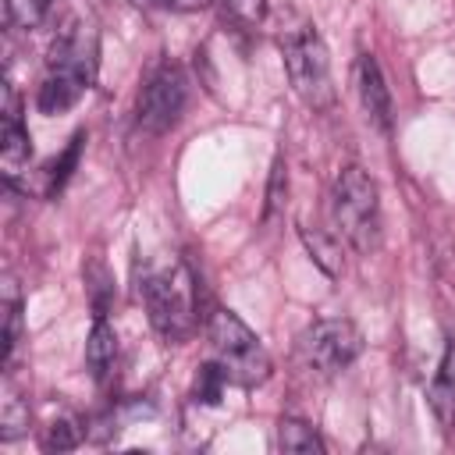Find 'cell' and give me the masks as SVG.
<instances>
[{
	"mask_svg": "<svg viewBox=\"0 0 455 455\" xmlns=\"http://www.w3.org/2000/svg\"><path fill=\"white\" fill-rule=\"evenodd\" d=\"M146 309H149V323L153 331L167 341V345H181L192 331H196V274L178 263L171 270H149L139 284Z\"/></svg>",
	"mask_w": 455,
	"mask_h": 455,
	"instance_id": "cell-1",
	"label": "cell"
},
{
	"mask_svg": "<svg viewBox=\"0 0 455 455\" xmlns=\"http://www.w3.org/2000/svg\"><path fill=\"white\" fill-rule=\"evenodd\" d=\"M331 217L338 235L359 249L373 252L380 245V192L363 167H345L331 188Z\"/></svg>",
	"mask_w": 455,
	"mask_h": 455,
	"instance_id": "cell-2",
	"label": "cell"
},
{
	"mask_svg": "<svg viewBox=\"0 0 455 455\" xmlns=\"http://www.w3.org/2000/svg\"><path fill=\"white\" fill-rule=\"evenodd\" d=\"M206 341L213 359L224 366L228 380L238 387H256L270 377V355L249 323L231 309H213L206 316Z\"/></svg>",
	"mask_w": 455,
	"mask_h": 455,
	"instance_id": "cell-3",
	"label": "cell"
},
{
	"mask_svg": "<svg viewBox=\"0 0 455 455\" xmlns=\"http://www.w3.org/2000/svg\"><path fill=\"white\" fill-rule=\"evenodd\" d=\"M281 57L288 82L295 96L313 110L334 107V78H331V57L313 25H295L281 32Z\"/></svg>",
	"mask_w": 455,
	"mask_h": 455,
	"instance_id": "cell-4",
	"label": "cell"
},
{
	"mask_svg": "<svg viewBox=\"0 0 455 455\" xmlns=\"http://www.w3.org/2000/svg\"><path fill=\"white\" fill-rule=\"evenodd\" d=\"M299 348H302L306 366H313L316 373L331 377V373H341L345 366H352L359 359L363 334L345 316H323V320H316V323H309L302 331Z\"/></svg>",
	"mask_w": 455,
	"mask_h": 455,
	"instance_id": "cell-5",
	"label": "cell"
},
{
	"mask_svg": "<svg viewBox=\"0 0 455 455\" xmlns=\"http://www.w3.org/2000/svg\"><path fill=\"white\" fill-rule=\"evenodd\" d=\"M185 100H188V82H185V71L174 64V60H164L149 71L146 85L139 89V103H135V121L139 128L160 135L167 132L181 110H185Z\"/></svg>",
	"mask_w": 455,
	"mask_h": 455,
	"instance_id": "cell-6",
	"label": "cell"
},
{
	"mask_svg": "<svg viewBox=\"0 0 455 455\" xmlns=\"http://www.w3.org/2000/svg\"><path fill=\"white\" fill-rule=\"evenodd\" d=\"M96 53H100L96 28L85 25V21H71L53 39L50 57H46V71H68V75H78L82 82L92 85V78H96Z\"/></svg>",
	"mask_w": 455,
	"mask_h": 455,
	"instance_id": "cell-7",
	"label": "cell"
},
{
	"mask_svg": "<svg viewBox=\"0 0 455 455\" xmlns=\"http://www.w3.org/2000/svg\"><path fill=\"white\" fill-rule=\"evenodd\" d=\"M32 160V135L21 121V107L18 96L11 89V82H4V128H0V164H4V178L7 185L18 181V174L28 167Z\"/></svg>",
	"mask_w": 455,
	"mask_h": 455,
	"instance_id": "cell-8",
	"label": "cell"
},
{
	"mask_svg": "<svg viewBox=\"0 0 455 455\" xmlns=\"http://www.w3.org/2000/svg\"><path fill=\"white\" fill-rule=\"evenodd\" d=\"M355 92H359L366 121L373 128L387 132L391 128V92H387V82H384L373 53H359V60H355Z\"/></svg>",
	"mask_w": 455,
	"mask_h": 455,
	"instance_id": "cell-9",
	"label": "cell"
},
{
	"mask_svg": "<svg viewBox=\"0 0 455 455\" xmlns=\"http://www.w3.org/2000/svg\"><path fill=\"white\" fill-rule=\"evenodd\" d=\"M427 402H430L434 419L444 430H451L455 427V338H448V345H444L437 373H434V380L427 387Z\"/></svg>",
	"mask_w": 455,
	"mask_h": 455,
	"instance_id": "cell-10",
	"label": "cell"
},
{
	"mask_svg": "<svg viewBox=\"0 0 455 455\" xmlns=\"http://www.w3.org/2000/svg\"><path fill=\"white\" fill-rule=\"evenodd\" d=\"M89 82H82L78 75H68V71H46L43 85H39V96H36V107L43 114H64L71 110L82 96H85Z\"/></svg>",
	"mask_w": 455,
	"mask_h": 455,
	"instance_id": "cell-11",
	"label": "cell"
},
{
	"mask_svg": "<svg viewBox=\"0 0 455 455\" xmlns=\"http://www.w3.org/2000/svg\"><path fill=\"white\" fill-rule=\"evenodd\" d=\"M114 363H117V334H114V327L103 316H96L92 331L85 338V366H89V373L96 380H107Z\"/></svg>",
	"mask_w": 455,
	"mask_h": 455,
	"instance_id": "cell-12",
	"label": "cell"
},
{
	"mask_svg": "<svg viewBox=\"0 0 455 455\" xmlns=\"http://www.w3.org/2000/svg\"><path fill=\"white\" fill-rule=\"evenodd\" d=\"M277 448L288 451V455H323V437L306 419L284 416L277 423Z\"/></svg>",
	"mask_w": 455,
	"mask_h": 455,
	"instance_id": "cell-13",
	"label": "cell"
},
{
	"mask_svg": "<svg viewBox=\"0 0 455 455\" xmlns=\"http://www.w3.org/2000/svg\"><path fill=\"white\" fill-rule=\"evenodd\" d=\"M302 242H306V252L313 256V263L327 274V277H341L345 274V256H341V245H338V238L334 235H327V231H309V228H302Z\"/></svg>",
	"mask_w": 455,
	"mask_h": 455,
	"instance_id": "cell-14",
	"label": "cell"
},
{
	"mask_svg": "<svg viewBox=\"0 0 455 455\" xmlns=\"http://www.w3.org/2000/svg\"><path fill=\"white\" fill-rule=\"evenodd\" d=\"M82 146H85V132H75L71 142H68V149L46 164V192H50V196L60 192L64 181L71 178V171H75V164H78V156H82Z\"/></svg>",
	"mask_w": 455,
	"mask_h": 455,
	"instance_id": "cell-15",
	"label": "cell"
},
{
	"mask_svg": "<svg viewBox=\"0 0 455 455\" xmlns=\"http://www.w3.org/2000/svg\"><path fill=\"white\" fill-rule=\"evenodd\" d=\"M228 384H231V380H228L224 366H220L217 359H210V363H203V366H199L196 384H192V395H196V402H203V405H217Z\"/></svg>",
	"mask_w": 455,
	"mask_h": 455,
	"instance_id": "cell-16",
	"label": "cell"
},
{
	"mask_svg": "<svg viewBox=\"0 0 455 455\" xmlns=\"http://www.w3.org/2000/svg\"><path fill=\"white\" fill-rule=\"evenodd\" d=\"M28 430V405L21 402V395L7 391V398L0 402V441H14Z\"/></svg>",
	"mask_w": 455,
	"mask_h": 455,
	"instance_id": "cell-17",
	"label": "cell"
},
{
	"mask_svg": "<svg viewBox=\"0 0 455 455\" xmlns=\"http://www.w3.org/2000/svg\"><path fill=\"white\" fill-rule=\"evenodd\" d=\"M224 18L242 32H256L267 18V0H224Z\"/></svg>",
	"mask_w": 455,
	"mask_h": 455,
	"instance_id": "cell-18",
	"label": "cell"
},
{
	"mask_svg": "<svg viewBox=\"0 0 455 455\" xmlns=\"http://www.w3.org/2000/svg\"><path fill=\"white\" fill-rule=\"evenodd\" d=\"M18 341H21V302L18 299H7L4 306V334H0V359H4V370L14 363V352H18Z\"/></svg>",
	"mask_w": 455,
	"mask_h": 455,
	"instance_id": "cell-19",
	"label": "cell"
},
{
	"mask_svg": "<svg viewBox=\"0 0 455 455\" xmlns=\"http://www.w3.org/2000/svg\"><path fill=\"white\" fill-rule=\"evenodd\" d=\"M82 441V427L71 419V416H57L50 427H46V448L50 451H68V448H75Z\"/></svg>",
	"mask_w": 455,
	"mask_h": 455,
	"instance_id": "cell-20",
	"label": "cell"
},
{
	"mask_svg": "<svg viewBox=\"0 0 455 455\" xmlns=\"http://www.w3.org/2000/svg\"><path fill=\"white\" fill-rule=\"evenodd\" d=\"M284 196H288V167H284V160L277 156L274 160V171H270V185H267V217H274L281 206H284Z\"/></svg>",
	"mask_w": 455,
	"mask_h": 455,
	"instance_id": "cell-21",
	"label": "cell"
},
{
	"mask_svg": "<svg viewBox=\"0 0 455 455\" xmlns=\"http://www.w3.org/2000/svg\"><path fill=\"white\" fill-rule=\"evenodd\" d=\"M213 0H171L174 11H199V7H210Z\"/></svg>",
	"mask_w": 455,
	"mask_h": 455,
	"instance_id": "cell-22",
	"label": "cell"
},
{
	"mask_svg": "<svg viewBox=\"0 0 455 455\" xmlns=\"http://www.w3.org/2000/svg\"><path fill=\"white\" fill-rule=\"evenodd\" d=\"M135 7H142V11H156V7H171V0H132Z\"/></svg>",
	"mask_w": 455,
	"mask_h": 455,
	"instance_id": "cell-23",
	"label": "cell"
}]
</instances>
